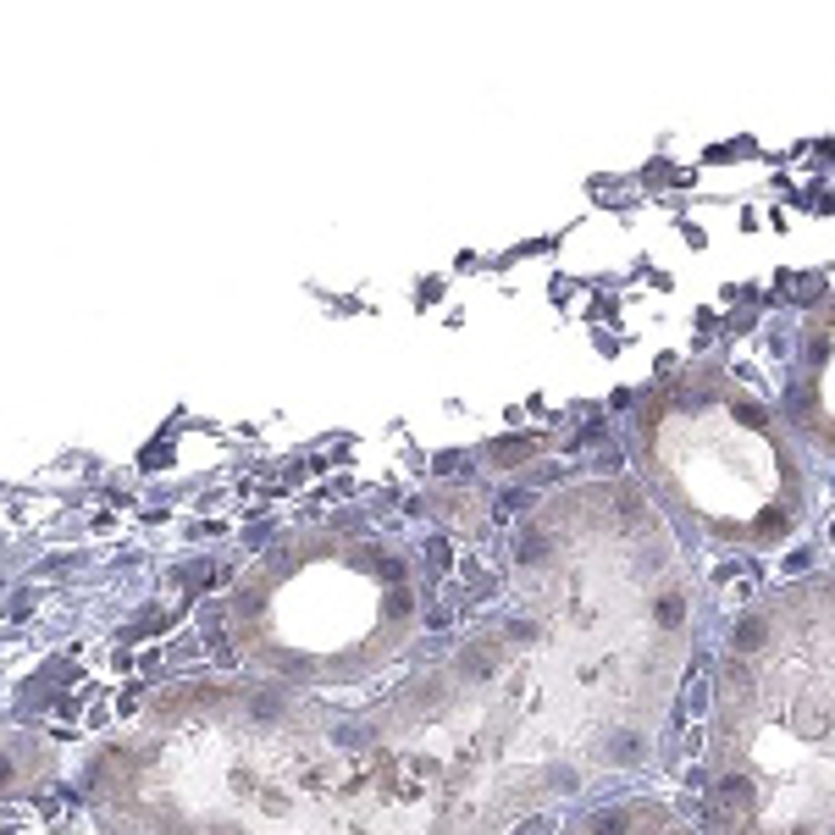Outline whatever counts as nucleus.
<instances>
[{"instance_id": "1", "label": "nucleus", "mask_w": 835, "mask_h": 835, "mask_svg": "<svg viewBox=\"0 0 835 835\" xmlns=\"http://www.w3.org/2000/svg\"><path fill=\"white\" fill-rule=\"evenodd\" d=\"M697 647L675 526L625 477L548 488L510 598L376 703L255 675L156 686L89 758L100 835H515L653 769Z\"/></svg>"}, {"instance_id": "2", "label": "nucleus", "mask_w": 835, "mask_h": 835, "mask_svg": "<svg viewBox=\"0 0 835 835\" xmlns=\"http://www.w3.org/2000/svg\"><path fill=\"white\" fill-rule=\"evenodd\" d=\"M708 835H835V570L752 598L719 647Z\"/></svg>"}, {"instance_id": "3", "label": "nucleus", "mask_w": 835, "mask_h": 835, "mask_svg": "<svg viewBox=\"0 0 835 835\" xmlns=\"http://www.w3.org/2000/svg\"><path fill=\"white\" fill-rule=\"evenodd\" d=\"M631 465L653 510L714 548H785L813 510L785 415L725 360H692L631 409Z\"/></svg>"}, {"instance_id": "4", "label": "nucleus", "mask_w": 835, "mask_h": 835, "mask_svg": "<svg viewBox=\"0 0 835 835\" xmlns=\"http://www.w3.org/2000/svg\"><path fill=\"white\" fill-rule=\"evenodd\" d=\"M222 625L255 681L321 697L404 664L421 636V587L393 543L354 526H304L238 570Z\"/></svg>"}, {"instance_id": "5", "label": "nucleus", "mask_w": 835, "mask_h": 835, "mask_svg": "<svg viewBox=\"0 0 835 835\" xmlns=\"http://www.w3.org/2000/svg\"><path fill=\"white\" fill-rule=\"evenodd\" d=\"M785 427L802 454L835 465V293L796 321L791 376H785Z\"/></svg>"}, {"instance_id": "6", "label": "nucleus", "mask_w": 835, "mask_h": 835, "mask_svg": "<svg viewBox=\"0 0 835 835\" xmlns=\"http://www.w3.org/2000/svg\"><path fill=\"white\" fill-rule=\"evenodd\" d=\"M559 835H708V829L659 796H620V802H603V807L570 818Z\"/></svg>"}, {"instance_id": "7", "label": "nucleus", "mask_w": 835, "mask_h": 835, "mask_svg": "<svg viewBox=\"0 0 835 835\" xmlns=\"http://www.w3.org/2000/svg\"><path fill=\"white\" fill-rule=\"evenodd\" d=\"M40 774H51V741L0 725V802L29 791Z\"/></svg>"}]
</instances>
